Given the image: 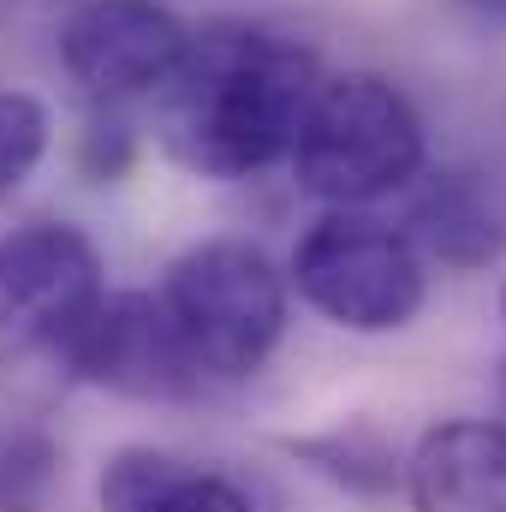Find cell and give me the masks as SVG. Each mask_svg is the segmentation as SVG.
I'll return each mask as SVG.
<instances>
[{
	"label": "cell",
	"instance_id": "cell-14",
	"mask_svg": "<svg viewBox=\"0 0 506 512\" xmlns=\"http://www.w3.org/2000/svg\"><path fill=\"white\" fill-rule=\"evenodd\" d=\"M501 322H506V286H501Z\"/></svg>",
	"mask_w": 506,
	"mask_h": 512
},
{
	"label": "cell",
	"instance_id": "cell-10",
	"mask_svg": "<svg viewBox=\"0 0 506 512\" xmlns=\"http://www.w3.org/2000/svg\"><path fill=\"white\" fill-rule=\"evenodd\" d=\"M405 239L417 256H435L447 268H489L506 245V221L471 173H435L429 191L411 203Z\"/></svg>",
	"mask_w": 506,
	"mask_h": 512
},
{
	"label": "cell",
	"instance_id": "cell-3",
	"mask_svg": "<svg viewBox=\"0 0 506 512\" xmlns=\"http://www.w3.org/2000/svg\"><path fill=\"white\" fill-rule=\"evenodd\" d=\"M161 304L203 382L256 376L286 334V274L251 239H203L161 280Z\"/></svg>",
	"mask_w": 506,
	"mask_h": 512
},
{
	"label": "cell",
	"instance_id": "cell-1",
	"mask_svg": "<svg viewBox=\"0 0 506 512\" xmlns=\"http://www.w3.org/2000/svg\"><path fill=\"white\" fill-rule=\"evenodd\" d=\"M316 84V48L268 24L221 18L191 30L185 60L155 90V131L185 173L251 179L292 155Z\"/></svg>",
	"mask_w": 506,
	"mask_h": 512
},
{
	"label": "cell",
	"instance_id": "cell-8",
	"mask_svg": "<svg viewBox=\"0 0 506 512\" xmlns=\"http://www.w3.org/2000/svg\"><path fill=\"white\" fill-rule=\"evenodd\" d=\"M411 512H506V423H435L405 459Z\"/></svg>",
	"mask_w": 506,
	"mask_h": 512
},
{
	"label": "cell",
	"instance_id": "cell-12",
	"mask_svg": "<svg viewBox=\"0 0 506 512\" xmlns=\"http://www.w3.org/2000/svg\"><path fill=\"white\" fill-rule=\"evenodd\" d=\"M84 167H90V179H120L131 167V131L120 120H96L84 131Z\"/></svg>",
	"mask_w": 506,
	"mask_h": 512
},
{
	"label": "cell",
	"instance_id": "cell-9",
	"mask_svg": "<svg viewBox=\"0 0 506 512\" xmlns=\"http://www.w3.org/2000/svg\"><path fill=\"white\" fill-rule=\"evenodd\" d=\"M102 512H251L245 489L161 447H120L96 477Z\"/></svg>",
	"mask_w": 506,
	"mask_h": 512
},
{
	"label": "cell",
	"instance_id": "cell-5",
	"mask_svg": "<svg viewBox=\"0 0 506 512\" xmlns=\"http://www.w3.org/2000/svg\"><path fill=\"white\" fill-rule=\"evenodd\" d=\"M54 352L78 382L126 399H191L203 387V370L191 364L161 292H102Z\"/></svg>",
	"mask_w": 506,
	"mask_h": 512
},
{
	"label": "cell",
	"instance_id": "cell-2",
	"mask_svg": "<svg viewBox=\"0 0 506 512\" xmlns=\"http://www.w3.org/2000/svg\"><path fill=\"white\" fill-rule=\"evenodd\" d=\"M423 155H429L423 120L393 78L322 72L286 161H292L298 191L334 209H364L376 197L405 191L423 173Z\"/></svg>",
	"mask_w": 506,
	"mask_h": 512
},
{
	"label": "cell",
	"instance_id": "cell-11",
	"mask_svg": "<svg viewBox=\"0 0 506 512\" xmlns=\"http://www.w3.org/2000/svg\"><path fill=\"white\" fill-rule=\"evenodd\" d=\"M48 155V108L24 90H0V197L18 191Z\"/></svg>",
	"mask_w": 506,
	"mask_h": 512
},
{
	"label": "cell",
	"instance_id": "cell-13",
	"mask_svg": "<svg viewBox=\"0 0 506 512\" xmlns=\"http://www.w3.org/2000/svg\"><path fill=\"white\" fill-rule=\"evenodd\" d=\"M477 6H489V12H506V0H477Z\"/></svg>",
	"mask_w": 506,
	"mask_h": 512
},
{
	"label": "cell",
	"instance_id": "cell-6",
	"mask_svg": "<svg viewBox=\"0 0 506 512\" xmlns=\"http://www.w3.org/2000/svg\"><path fill=\"white\" fill-rule=\"evenodd\" d=\"M191 48V24L155 0H90L60 24V60L96 108L155 96Z\"/></svg>",
	"mask_w": 506,
	"mask_h": 512
},
{
	"label": "cell",
	"instance_id": "cell-4",
	"mask_svg": "<svg viewBox=\"0 0 506 512\" xmlns=\"http://www.w3.org/2000/svg\"><path fill=\"white\" fill-rule=\"evenodd\" d=\"M298 298L346 334H399L429 298V268L417 245L376 215L334 209L292 251Z\"/></svg>",
	"mask_w": 506,
	"mask_h": 512
},
{
	"label": "cell",
	"instance_id": "cell-7",
	"mask_svg": "<svg viewBox=\"0 0 506 512\" xmlns=\"http://www.w3.org/2000/svg\"><path fill=\"white\" fill-rule=\"evenodd\" d=\"M102 292V256L78 227L36 221L0 239V340L54 352Z\"/></svg>",
	"mask_w": 506,
	"mask_h": 512
}]
</instances>
